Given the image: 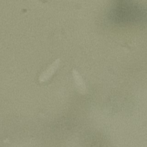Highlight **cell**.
<instances>
[{"label":"cell","instance_id":"obj_2","mask_svg":"<svg viewBox=\"0 0 147 147\" xmlns=\"http://www.w3.org/2000/svg\"><path fill=\"white\" fill-rule=\"evenodd\" d=\"M72 75L78 89L79 90L80 92H84L86 90V86L83 79L82 78L81 76L79 75L78 72L75 69H73Z\"/></svg>","mask_w":147,"mask_h":147},{"label":"cell","instance_id":"obj_1","mask_svg":"<svg viewBox=\"0 0 147 147\" xmlns=\"http://www.w3.org/2000/svg\"><path fill=\"white\" fill-rule=\"evenodd\" d=\"M59 64H60V59H57L56 60H55V61L53 63H52L50 65V66L40 75L38 78L39 82L41 83L45 82L47 81L48 79H49L50 78L56 71L57 69L59 67Z\"/></svg>","mask_w":147,"mask_h":147}]
</instances>
